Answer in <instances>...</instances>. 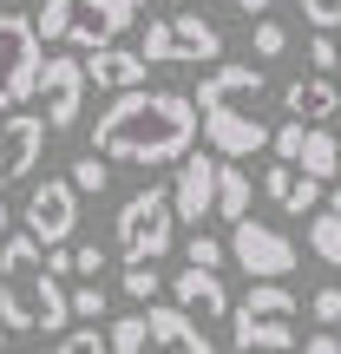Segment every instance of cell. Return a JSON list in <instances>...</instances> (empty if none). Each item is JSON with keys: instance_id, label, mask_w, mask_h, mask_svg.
Here are the masks:
<instances>
[{"instance_id": "13", "label": "cell", "mask_w": 341, "mask_h": 354, "mask_svg": "<svg viewBox=\"0 0 341 354\" xmlns=\"http://www.w3.org/2000/svg\"><path fill=\"white\" fill-rule=\"evenodd\" d=\"M39 151H46V118H33V112H0V190L20 184V177L39 165Z\"/></svg>"}, {"instance_id": "33", "label": "cell", "mask_w": 341, "mask_h": 354, "mask_svg": "<svg viewBox=\"0 0 341 354\" xmlns=\"http://www.w3.org/2000/svg\"><path fill=\"white\" fill-rule=\"evenodd\" d=\"M308 66H315V73H329V66H341V46H335L329 33H315V39H308Z\"/></svg>"}, {"instance_id": "6", "label": "cell", "mask_w": 341, "mask_h": 354, "mask_svg": "<svg viewBox=\"0 0 341 354\" xmlns=\"http://www.w3.org/2000/svg\"><path fill=\"white\" fill-rule=\"evenodd\" d=\"M138 59L145 66H216L223 59V33L203 13H158V20H145Z\"/></svg>"}, {"instance_id": "39", "label": "cell", "mask_w": 341, "mask_h": 354, "mask_svg": "<svg viewBox=\"0 0 341 354\" xmlns=\"http://www.w3.org/2000/svg\"><path fill=\"white\" fill-rule=\"evenodd\" d=\"M335 99H341V86H335Z\"/></svg>"}, {"instance_id": "22", "label": "cell", "mask_w": 341, "mask_h": 354, "mask_svg": "<svg viewBox=\"0 0 341 354\" xmlns=\"http://www.w3.org/2000/svg\"><path fill=\"white\" fill-rule=\"evenodd\" d=\"M308 250L329 269H341V216L335 210H308Z\"/></svg>"}, {"instance_id": "29", "label": "cell", "mask_w": 341, "mask_h": 354, "mask_svg": "<svg viewBox=\"0 0 341 354\" xmlns=\"http://www.w3.org/2000/svg\"><path fill=\"white\" fill-rule=\"evenodd\" d=\"M302 131L295 118H282V125H269V151H276V165H295V151H302Z\"/></svg>"}, {"instance_id": "1", "label": "cell", "mask_w": 341, "mask_h": 354, "mask_svg": "<svg viewBox=\"0 0 341 354\" xmlns=\"http://www.w3.org/2000/svg\"><path fill=\"white\" fill-rule=\"evenodd\" d=\"M197 145V112H190V92H118L99 118H92V151L105 165H177V158Z\"/></svg>"}, {"instance_id": "8", "label": "cell", "mask_w": 341, "mask_h": 354, "mask_svg": "<svg viewBox=\"0 0 341 354\" xmlns=\"http://www.w3.org/2000/svg\"><path fill=\"white\" fill-rule=\"evenodd\" d=\"M39 39L26 13H0V112H20L33 99V79H39Z\"/></svg>"}, {"instance_id": "18", "label": "cell", "mask_w": 341, "mask_h": 354, "mask_svg": "<svg viewBox=\"0 0 341 354\" xmlns=\"http://www.w3.org/2000/svg\"><path fill=\"white\" fill-rule=\"evenodd\" d=\"M263 190H269V203L276 210H289V216H308L322 203V184L308 171H295V165H269L263 171Z\"/></svg>"}, {"instance_id": "10", "label": "cell", "mask_w": 341, "mask_h": 354, "mask_svg": "<svg viewBox=\"0 0 341 354\" xmlns=\"http://www.w3.org/2000/svg\"><path fill=\"white\" fill-rule=\"evenodd\" d=\"M13 230H26L39 250H53V243H73V230H79V190L66 184V177L33 184V197H26V210H20V223H13Z\"/></svg>"}, {"instance_id": "19", "label": "cell", "mask_w": 341, "mask_h": 354, "mask_svg": "<svg viewBox=\"0 0 341 354\" xmlns=\"http://www.w3.org/2000/svg\"><path fill=\"white\" fill-rule=\"evenodd\" d=\"M295 171H308L315 184H329V177H341V138L322 125L302 131V151H295Z\"/></svg>"}, {"instance_id": "31", "label": "cell", "mask_w": 341, "mask_h": 354, "mask_svg": "<svg viewBox=\"0 0 341 354\" xmlns=\"http://www.w3.org/2000/svg\"><path fill=\"white\" fill-rule=\"evenodd\" d=\"M73 276H92V282L105 276V250L99 243H73Z\"/></svg>"}, {"instance_id": "25", "label": "cell", "mask_w": 341, "mask_h": 354, "mask_svg": "<svg viewBox=\"0 0 341 354\" xmlns=\"http://www.w3.org/2000/svg\"><path fill=\"white\" fill-rule=\"evenodd\" d=\"M184 263H190V269H223V263H230V250L210 236V230H197V236L184 243Z\"/></svg>"}, {"instance_id": "26", "label": "cell", "mask_w": 341, "mask_h": 354, "mask_svg": "<svg viewBox=\"0 0 341 354\" xmlns=\"http://www.w3.org/2000/svg\"><path fill=\"white\" fill-rule=\"evenodd\" d=\"M158 289H165L158 263H125V295L131 302H158Z\"/></svg>"}, {"instance_id": "12", "label": "cell", "mask_w": 341, "mask_h": 354, "mask_svg": "<svg viewBox=\"0 0 341 354\" xmlns=\"http://www.w3.org/2000/svg\"><path fill=\"white\" fill-rule=\"evenodd\" d=\"M216 165H223V158L197 151V145L177 158V184H171V216H177V223H203V216H210V203H216Z\"/></svg>"}, {"instance_id": "20", "label": "cell", "mask_w": 341, "mask_h": 354, "mask_svg": "<svg viewBox=\"0 0 341 354\" xmlns=\"http://www.w3.org/2000/svg\"><path fill=\"white\" fill-rule=\"evenodd\" d=\"M210 216L216 223H243V216H250V171L243 165H216V203H210Z\"/></svg>"}, {"instance_id": "11", "label": "cell", "mask_w": 341, "mask_h": 354, "mask_svg": "<svg viewBox=\"0 0 341 354\" xmlns=\"http://www.w3.org/2000/svg\"><path fill=\"white\" fill-rule=\"evenodd\" d=\"M145 13V0H66V39L73 46H112L131 20Z\"/></svg>"}, {"instance_id": "40", "label": "cell", "mask_w": 341, "mask_h": 354, "mask_svg": "<svg viewBox=\"0 0 341 354\" xmlns=\"http://www.w3.org/2000/svg\"><path fill=\"white\" fill-rule=\"evenodd\" d=\"M0 354H13V348H0Z\"/></svg>"}, {"instance_id": "24", "label": "cell", "mask_w": 341, "mask_h": 354, "mask_svg": "<svg viewBox=\"0 0 341 354\" xmlns=\"http://www.w3.org/2000/svg\"><path fill=\"white\" fill-rule=\"evenodd\" d=\"M66 184H73L79 197H99V190L112 184V171H105V158H99V151H86V158L73 165V177H66Z\"/></svg>"}, {"instance_id": "14", "label": "cell", "mask_w": 341, "mask_h": 354, "mask_svg": "<svg viewBox=\"0 0 341 354\" xmlns=\"http://www.w3.org/2000/svg\"><path fill=\"white\" fill-rule=\"evenodd\" d=\"M171 282V302L184 308V315H197V322H223L230 315V289H223V276L216 269H177V276H165Z\"/></svg>"}, {"instance_id": "2", "label": "cell", "mask_w": 341, "mask_h": 354, "mask_svg": "<svg viewBox=\"0 0 341 354\" xmlns=\"http://www.w3.org/2000/svg\"><path fill=\"white\" fill-rule=\"evenodd\" d=\"M263 99H269V73L263 66H223L216 59L203 73V86L190 92V112H197V131L210 138L216 158L243 165V158L269 151V118H263Z\"/></svg>"}, {"instance_id": "7", "label": "cell", "mask_w": 341, "mask_h": 354, "mask_svg": "<svg viewBox=\"0 0 341 354\" xmlns=\"http://www.w3.org/2000/svg\"><path fill=\"white\" fill-rule=\"evenodd\" d=\"M230 263L243 269L250 282H282L295 276V243L282 236L276 223H256V216H243V223H230Z\"/></svg>"}, {"instance_id": "17", "label": "cell", "mask_w": 341, "mask_h": 354, "mask_svg": "<svg viewBox=\"0 0 341 354\" xmlns=\"http://www.w3.org/2000/svg\"><path fill=\"white\" fill-rule=\"evenodd\" d=\"M230 348H237V354H289L295 328H289V322H263V315L230 308Z\"/></svg>"}, {"instance_id": "32", "label": "cell", "mask_w": 341, "mask_h": 354, "mask_svg": "<svg viewBox=\"0 0 341 354\" xmlns=\"http://www.w3.org/2000/svg\"><path fill=\"white\" fill-rule=\"evenodd\" d=\"M308 315H315L322 328H335V322H341V289H315V302H308Z\"/></svg>"}, {"instance_id": "3", "label": "cell", "mask_w": 341, "mask_h": 354, "mask_svg": "<svg viewBox=\"0 0 341 354\" xmlns=\"http://www.w3.org/2000/svg\"><path fill=\"white\" fill-rule=\"evenodd\" d=\"M0 328L7 335H66L73 328L66 282L46 269V250L26 230L0 236Z\"/></svg>"}, {"instance_id": "28", "label": "cell", "mask_w": 341, "mask_h": 354, "mask_svg": "<svg viewBox=\"0 0 341 354\" xmlns=\"http://www.w3.org/2000/svg\"><path fill=\"white\" fill-rule=\"evenodd\" d=\"M282 53H289V26L263 13V20H256V59H282Z\"/></svg>"}, {"instance_id": "4", "label": "cell", "mask_w": 341, "mask_h": 354, "mask_svg": "<svg viewBox=\"0 0 341 354\" xmlns=\"http://www.w3.org/2000/svg\"><path fill=\"white\" fill-rule=\"evenodd\" d=\"M105 354H216V342L177 302H151L145 315H118L105 328Z\"/></svg>"}, {"instance_id": "15", "label": "cell", "mask_w": 341, "mask_h": 354, "mask_svg": "<svg viewBox=\"0 0 341 354\" xmlns=\"http://www.w3.org/2000/svg\"><path fill=\"white\" fill-rule=\"evenodd\" d=\"M79 66H86V86H105V92H138L145 79H151V66L138 59V46H118V39L112 46H92Z\"/></svg>"}, {"instance_id": "16", "label": "cell", "mask_w": 341, "mask_h": 354, "mask_svg": "<svg viewBox=\"0 0 341 354\" xmlns=\"http://www.w3.org/2000/svg\"><path fill=\"white\" fill-rule=\"evenodd\" d=\"M282 112H289L295 125H322V118H335V112H341V99H335V79H322V73H302V79H289V86H282Z\"/></svg>"}, {"instance_id": "34", "label": "cell", "mask_w": 341, "mask_h": 354, "mask_svg": "<svg viewBox=\"0 0 341 354\" xmlns=\"http://www.w3.org/2000/svg\"><path fill=\"white\" fill-rule=\"evenodd\" d=\"M302 354H341V335H329V328H322V335H308Z\"/></svg>"}, {"instance_id": "27", "label": "cell", "mask_w": 341, "mask_h": 354, "mask_svg": "<svg viewBox=\"0 0 341 354\" xmlns=\"http://www.w3.org/2000/svg\"><path fill=\"white\" fill-rule=\"evenodd\" d=\"M59 354H105V328L99 322H73V328L59 335Z\"/></svg>"}, {"instance_id": "30", "label": "cell", "mask_w": 341, "mask_h": 354, "mask_svg": "<svg viewBox=\"0 0 341 354\" xmlns=\"http://www.w3.org/2000/svg\"><path fill=\"white\" fill-rule=\"evenodd\" d=\"M302 20L315 26V33H335L341 26V0H302Z\"/></svg>"}, {"instance_id": "9", "label": "cell", "mask_w": 341, "mask_h": 354, "mask_svg": "<svg viewBox=\"0 0 341 354\" xmlns=\"http://www.w3.org/2000/svg\"><path fill=\"white\" fill-rule=\"evenodd\" d=\"M33 99H39V118H46V131H73V125H79V112H86V66H79L73 53H53V59H39Z\"/></svg>"}, {"instance_id": "37", "label": "cell", "mask_w": 341, "mask_h": 354, "mask_svg": "<svg viewBox=\"0 0 341 354\" xmlns=\"http://www.w3.org/2000/svg\"><path fill=\"white\" fill-rule=\"evenodd\" d=\"M329 210H335V216H341V190H335V203H329Z\"/></svg>"}, {"instance_id": "23", "label": "cell", "mask_w": 341, "mask_h": 354, "mask_svg": "<svg viewBox=\"0 0 341 354\" xmlns=\"http://www.w3.org/2000/svg\"><path fill=\"white\" fill-rule=\"evenodd\" d=\"M105 308H112L105 282H79V289H66V315H73V322H105Z\"/></svg>"}, {"instance_id": "36", "label": "cell", "mask_w": 341, "mask_h": 354, "mask_svg": "<svg viewBox=\"0 0 341 354\" xmlns=\"http://www.w3.org/2000/svg\"><path fill=\"white\" fill-rule=\"evenodd\" d=\"M7 230H13V210H7V203H0V236H7Z\"/></svg>"}, {"instance_id": "5", "label": "cell", "mask_w": 341, "mask_h": 354, "mask_svg": "<svg viewBox=\"0 0 341 354\" xmlns=\"http://www.w3.org/2000/svg\"><path fill=\"white\" fill-rule=\"evenodd\" d=\"M112 243H118V256H125V263H165L171 243H177L171 190H158V184L131 190L125 210H118V223H112Z\"/></svg>"}, {"instance_id": "21", "label": "cell", "mask_w": 341, "mask_h": 354, "mask_svg": "<svg viewBox=\"0 0 341 354\" xmlns=\"http://www.w3.org/2000/svg\"><path fill=\"white\" fill-rule=\"evenodd\" d=\"M243 315H263V322H295V289L289 282H250V295H243Z\"/></svg>"}, {"instance_id": "38", "label": "cell", "mask_w": 341, "mask_h": 354, "mask_svg": "<svg viewBox=\"0 0 341 354\" xmlns=\"http://www.w3.org/2000/svg\"><path fill=\"white\" fill-rule=\"evenodd\" d=\"M177 7H190V0H177Z\"/></svg>"}, {"instance_id": "35", "label": "cell", "mask_w": 341, "mask_h": 354, "mask_svg": "<svg viewBox=\"0 0 341 354\" xmlns=\"http://www.w3.org/2000/svg\"><path fill=\"white\" fill-rule=\"evenodd\" d=\"M237 7H243V13H250V20H263V13H269V7H276V0H237Z\"/></svg>"}]
</instances>
